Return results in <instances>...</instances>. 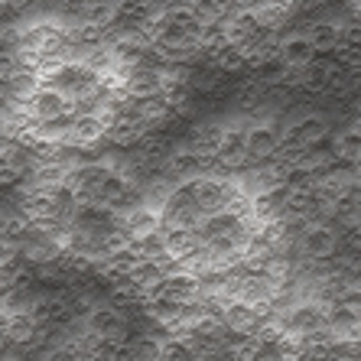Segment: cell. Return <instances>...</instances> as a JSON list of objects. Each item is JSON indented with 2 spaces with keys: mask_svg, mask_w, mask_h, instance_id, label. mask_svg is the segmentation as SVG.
Listing matches in <instances>:
<instances>
[{
  "mask_svg": "<svg viewBox=\"0 0 361 361\" xmlns=\"http://www.w3.org/2000/svg\"><path fill=\"white\" fill-rule=\"evenodd\" d=\"M300 251L306 261H332L338 257V231L329 221H306L300 235Z\"/></svg>",
  "mask_w": 361,
  "mask_h": 361,
  "instance_id": "cell-1",
  "label": "cell"
},
{
  "mask_svg": "<svg viewBox=\"0 0 361 361\" xmlns=\"http://www.w3.org/2000/svg\"><path fill=\"white\" fill-rule=\"evenodd\" d=\"M326 312H329V302L319 300H306V302H296V306H286L280 312V322L277 326L290 336H306L312 329H322L326 326Z\"/></svg>",
  "mask_w": 361,
  "mask_h": 361,
  "instance_id": "cell-2",
  "label": "cell"
},
{
  "mask_svg": "<svg viewBox=\"0 0 361 361\" xmlns=\"http://www.w3.org/2000/svg\"><path fill=\"white\" fill-rule=\"evenodd\" d=\"M238 185H231L228 179H212V176H195L192 179V202L202 215L228 209V202L235 199Z\"/></svg>",
  "mask_w": 361,
  "mask_h": 361,
  "instance_id": "cell-3",
  "label": "cell"
},
{
  "mask_svg": "<svg viewBox=\"0 0 361 361\" xmlns=\"http://www.w3.org/2000/svg\"><path fill=\"white\" fill-rule=\"evenodd\" d=\"M85 322H88L92 336L111 338V342H121V345L127 342V316L121 306H92Z\"/></svg>",
  "mask_w": 361,
  "mask_h": 361,
  "instance_id": "cell-4",
  "label": "cell"
},
{
  "mask_svg": "<svg viewBox=\"0 0 361 361\" xmlns=\"http://www.w3.org/2000/svg\"><path fill=\"white\" fill-rule=\"evenodd\" d=\"M143 134H150V124H147L140 114H134V111H121L118 118L104 127V140H108L111 147H118V150L137 147V143L143 140Z\"/></svg>",
  "mask_w": 361,
  "mask_h": 361,
  "instance_id": "cell-5",
  "label": "cell"
},
{
  "mask_svg": "<svg viewBox=\"0 0 361 361\" xmlns=\"http://www.w3.org/2000/svg\"><path fill=\"white\" fill-rule=\"evenodd\" d=\"M326 137H329V121L322 114H302L300 121H293L280 134V143H286V147H312V143H322Z\"/></svg>",
  "mask_w": 361,
  "mask_h": 361,
  "instance_id": "cell-6",
  "label": "cell"
},
{
  "mask_svg": "<svg viewBox=\"0 0 361 361\" xmlns=\"http://www.w3.org/2000/svg\"><path fill=\"white\" fill-rule=\"evenodd\" d=\"M26 108L33 114V121H49V118H59L66 111H75V101H68L59 88L52 85H39L33 92V98L26 101Z\"/></svg>",
  "mask_w": 361,
  "mask_h": 361,
  "instance_id": "cell-7",
  "label": "cell"
},
{
  "mask_svg": "<svg viewBox=\"0 0 361 361\" xmlns=\"http://www.w3.org/2000/svg\"><path fill=\"white\" fill-rule=\"evenodd\" d=\"M280 147V130L274 124H254L244 130V150H247V160H270Z\"/></svg>",
  "mask_w": 361,
  "mask_h": 361,
  "instance_id": "cell-8",
  "label": "cell"
},
{
  "mask_svg": "<svg viewBox=\"0 0 361 361\" xmlns=\"http://www.w3.org/2000/svg\"><path fill=\"white\" fill-rule=\"evenodd\" d=\"M209 166H212V160L199 157L192 147H179V150L166 153V160H163V176L179 183V179H189V176H195L199 169H209Z\"/></svg>",
  "mask_w": 361,
  "mask_h": 361,
  "instance_id": "cell-9",
  "label": "cell"
},
{
  "mask_svg": "<svg viewBox=\"0 0 361 361\" xmlns=\"http://www.w3.org/2000/svg\"><path fill=\"white\" fill-rule=\"evenodd\" d=\"M101 140H104V124L94 118L92 111H85V114H75V118H72L66 143H72V147H78V150H92V147H98Z\"/></svg>",
  "mask_w": 361,
  "mask_h": 361,
  "instance_id": "cell-10",
  "label": "cell"
},
{
  "mask_svg": "<svg viewBox=\"0 0 361 361\" xmlns=\"http://www.w3.org/2000/svg\"><path fill=\"white\" fill-rule=\"evenodd\" d=\"M277 59L290 68H302L316 59V49H312V42L306 33H290L283 39H277Z\"/></svg>",
  "mask_w": 361,
  "mask_h": 361,
  "instance_id": "cell-11",
  "label": "cell"
},
{
  "mask_svg": "<svg viewBox=\"0 0 361 361\" xmlns=\"http://www.w3.org/2000/svg\"><path fill=\"white\" fill-rule=\"evenodd\" d=\"M157 13L160 10H157L153 0H118L114 4V23L121 26H147L153 23Z\"/></svg>",
  "mask_w": 361,
  "mask_h": 361,
  "instance_id": "cell-12",
  "label": "cell"
},
{
  "mask_svg": "<svg viewBox=\"0 0 361 361\" xmlns=\"http://www.w3.org/2000/svg\"><path fill=\"white\" fill-rule=\"evenodd\" d=\"M205 59H209V66L215 68V72H221V75H238V72L247 68V49H244L241 42H225L221 49L209 52Z\"/></svg>",
  "mask_w": 361,
  "mask_h": 361,
  "instance_id": "cell-13",
  "label": "cell"
},
{
  "mask_svg": "<svg viewBox=\"0 0 361 361\" xmlns=\"http://www.w3.org/2000/svg\"><path fill=\"white\" fill-rule=\"evenodd\" d=\"M163 238H166V254L169 261H179V257H185L189 251H195L202 244L199 231L189 225H166V231H163Z\"/></svg>",
  "mask_w": 361,
  "mask_h": 361,
  "instance_id": "cell-14",
  "label": "cell"
},
{
  "mask_svg": "<svg viewBox=\"0 0 361 361\" xmlns=\"http://www.w3.org/2000/svg\"><path fill=\"white\" fill-rule=\"evenodd\" d=\"M302 33L310 36L316 56H326V52H332V46L338 42V36H342V26L332 23V20H312Z\"/></svg>",
  "mask_w": 361,
  "mask_h": 361,
  "instance_id": "cell-15",
  "label": "cell"
},
{
  "mask_svg": "<svg viewBox=\"0 0 361 361\" xmlns=\"http://www.w3.org/2000/svg\"><path fill=\"white\" fill-rule=\"evenodd\" d=\"M78 23L94 26V30H108L114 26V4L111 0H82V10H78Z\"/></svg>",
  "mask_w": 361,
  "mask_h": 361,
  "instance_id": "cell-16",
  "label": "cell"
},
{
  "mask_svg": "<svg viewBox=\"0 0 361 361\" xmlns=\"http://www.w3.org/2000/svg\"><path fill=\"white\" fill-rule=\"evenodd\" d=\"M130 244H134V251H137V257H140V261H169L163 228L147 231V235H140V238H130Z\"/></svg>",
  "mask_w": 361,
  "mask_h": 361,
  "instance_id": "cell-17",
  "label": "cell"
},
{
  "mask_svg": "<svg viewBox=\"0 0 361 361\" xmlns=\"http://www.w3.org/2000/svg\"><path fill=\"white\" fill-rule=\"evenodd\" d=\"M17 257V241H10V238H0V267L10 264Z\"/></svg>",
  "mask_w": 361,
  "mask_h": 361,
  "instance_id": "cell-18",
  "label": "cell"
},
{
  "mask_svg": "<svg viewBox=\"0 0 361 361\" xmlns=\"http://www.w3.org/2000/svg\"><path fill=\"white\" fill-rule=\"evenodd\" d=\"M33 4H36V0H4V7L17 10V13H20V10H30V7H33Z\"/></svg>",
  "mask_w": 361,
  "mask_h": 361,
  "instance_id": "cell-19",
  "label": "cell"
},
{
  "mask_svg": "<svg viewBox=\"0 0 361 361\" xmlns=\"http://www.w3.org/2000/svg\"><path fill=\"white\" fill-rule=\"evenodd\" d=\"M4 94H7V75L0 72V98H4Z\"/></svg>",
  "mask_w": 361,
  "mask_h": 361,
  "instance_id": "cell-20",
  "label": "cell"
}]
</instances>
